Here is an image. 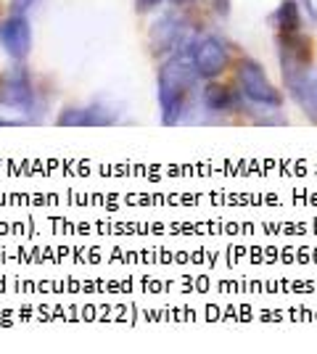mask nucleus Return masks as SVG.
Returning a JSON list of instances; mask_svg holds the SVG:
<instances>
[{"mask_svg": "<svg viewBox=\"0 0 317 354\" xmlns=\"http://www.w3.org/2000/svg\"><path fill=\"white\" fill-rule=\"evenodd\" d=\"M196 77L198 74L196 66H193L191 50L172 56L159 69V109H162V122L164 124L180 122Z\"/></svg>", "mask_w": 317, "mask_h": 354, "instance_id": "f257e3e1", "label": "nucleus"}, {"mask_svg": "<svg viewBox=\"0 0 317 354\" xmlns=\"http://www.w3.org/2000/svg\"><path fill=\"white\" fill-rule=\"evenodd\" d=\"M236 77H238V85H241V95L243 98H249L251 104L270 106V109H280V106H283L280 90L272 85L270 77L265 74V69H262L254 59L238 61Z\"/></svg>", "mask_w": 317, "mask_h": 354, "instance_id": "f03ea898", "label": "nucleus"}, {"mask_svg": "<svg viewBox=\"0 0 317 354\" xmlns=\"http://www.w3.org/2000/svg\"><path fill=\"white\" fill-rule=\"evenodd\" d=\"M191 56H193L196 74L204 77V80H214V77L222 74V69L227 66L225 40L217 37V35H206V37L196 40V45L191 48Z\"/></svg>", "mask_w": 317, "mask_h": 354, "instance_id": "7ed1b4c3", "label": "nucleus"}, {"mask_svg": "<svg viewBox=\"0 0 317 354\" xmlns=\"http://www.w3.org/2000/svg\"><path fill=\"white\" fill-rule=\"evenodd\" d=\"M278 48H280V72H299L309 69L312 64V43L302 32H280L278 35Z\"/></svg>", "mask_w": 317, "mask_h": 354, "instance_id": "20e7f679", "label": "nucleus"}, {"mask_svg": "<svg viewBox=\"0 0 317 354\" xmlns=\"http://www.w3.org/2000/svg\"><path fill=\"white\" fill-rule=\"evenodd\" d=\"M0 104L8 109H21L30 111L35 104V90H32V80L27 69H14L0 80Z\"/></svg>", "mask_w": 317, "mask_h": 354, "instance_id": "39448f33", "label": "nucleus"}, {"mask_svg": "<svg viewBox=\"0 0 317 354\" xmlns=\"http://www.w3.org/2000/svg\"><path fill=\"white\" fill-rule=\"evenodd\" d=\"M286 88L291 98L299 104L307 117L317 122V72L312 69H299V72H286Z\"/></svg>", "mask_w": 317, "mask_h": 354, "instance_id": "423d86ee", "label": "nucleus"}, {"mask_svg": "<svg viewBox=\"0 0 317 354\" xmlns=\"http://www.w3.org/2000/svg\"><path fill=\"white\" fill-rule=\"evenodd\" d=\"M185 19H180L177 14H162L153 21L151 32H148V40H151L153 53H169L175 48H180V43L185 40Z\"/></svg>", "mask_w": 317, "mask_h": 354, "instance_id": "0eeeda50", "label": "nucleus"}, {"mask_svg": "<svg viewBox=\"0 0 317 354\" xmlns=\"http://www.w3.org/2000/svg\"><path fill=\"white\" fill-rule=\"evenodd\" d=\"M0 43L6 53L16 61H24L32 48V30L24 14H14L3 27H0Z\"/></svg>", "mask_w": 317, "mask_h": 354, "instance_id": "6e6552de", "label": "nucleus"}, {"mask_svg": "<svg viewBox=\"0 0 317 354\" xmlns=\"http://www.w3.org/2000/svg\"><path fill=\"white\" fill-rule=\"evenodd\" d=\"M201 101H204V106H206L209 111H217V114H222V111H233V109L238 106L236 93H233L230 88H225V85H217V82H209V85L204 88Z\"/></svg>", "mask_w": 317, "mask_h": 354, "instance_id": "1a4fd4ad", "label": "nucleus"}, {"mask_svg": "<svg viewBox=\"0 0 317 354\" xmlns=\"http://www.w3.org/2000/svg\"><path fill=\"white\" fill-rule=\"evenodd\" d=\"M61 127H90V124H111V117H104L101 109H66L59 117Z\"/></svg>", "mask_w": 317, "mask_h": 354, "instance_id": "9d476101", "label": "nucleus"}, {"mask_svg": "<svg viewBox=\"0 0 317 354\" xmlns=\"http://www.w3.org/2000/svg\"><path fill=\"white\" fill-rule=\"evenodd\" d=\"M275 24L280 32H302V6L296 0H283L275 11Z\"/></svg>", "mask_w": 317, "mask_h": 354, "instance_id": "9b49d317", "label": "nucleus"}, {"mask_svg": "<svg viewBox=\"0 0 317 354\" xmlns=\"http://www.w3.org/2000/svg\"><path fill=\"white\" fill-rule=\"evenodd\" d=\"M32 3H35V0H11V11H14V14H24Z\"/></svg>", "mask_w": 317, "mask_h": 354, "instance_id": "f8f14e48", "label": "nucleus"}, {"mask_svg": "<svg viewBox=\"0 0 317 354\" xmlns=\"http://www.w3.org/2000/svg\"><path fill=\"white\" fill-rule=\"evenodd\" d=\"M162 0H135V8L137 11H151L153 6H159Z\"/></svg>", "mask_w": 317, "mask_h": 354, "instance_id": "ddd939ff", "label": "nucleus"}, {"mask_svg": "<svg viewBox=\"0 0 317 354\" xmlns=\"http://www.w3.org/2000/svg\"><path fill=\"white\" fill-rule=\"evenodd\" d=\"M302 8H307V14H309V19L317 24V8H315V3L312 0H302Z\"/></svg>", "mask_w": 317, "mask_h": 354, "instance_id": "4468645a", "label": "nucleus"}, {"mask_svg": "<svg viewBox=\"0 0 317 354\" xmlns=\"http://www.w3.org/2000/svg\"><path fill=\"white\" fill-rule=\"evenodd\" d=\"M217 14H227V0H217Z\"/></svg>", "mask_w": 317, "mask_h": 354, "instance_id": "2eb2a0df", "label": "nucleus"}, {"mask_svg": "<svg viewBox=\"0 0 317 354\" xmlns=\"http://www.w3.org/2000/svg\"><path fill=\"white\" fill-rule=\"evenodd\" d=\"M172 3H177V6H185V3H196V0H172Z\"/></svg>", "mask_w": 317, "mask_h": 354, "instance_id": "dca6fc26", "label": "nucleus"}, {"mask_svg": "<svg viewBox=\"0 0 317 354\" xmlns=\"http://www.w3.org/2000/svg\"><path fill=\"white\" fill-rule=\"evenodd\" d=\"M0 124H3V127H8V124H16V122H8V119H0Z\"/></svg>", "mask_w": 317, "mask_h": 354, "instance_id": "f3484780", "label": "nucleus"}]
</instances>
